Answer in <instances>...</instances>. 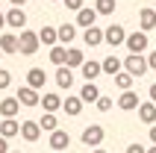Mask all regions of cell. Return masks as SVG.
<instances>
[{"mask_svg":"<svg viewBox=\"0 0 156 153\" xmlns=\"http://www.w3.org/2000/svg\"><path fill=\"white\" fill-rule=\"evenodd\" d=\"M38 41H41L44 47H56V41H59V30H53V27H41Z\"/></svg>","mask_w":156,"mask_h":153,"instance_id":"ffe728a7","label":"cell"},{"mask_svg":"<svg viewBox=\"0 0 156 153\" xmlns=\"http://www.w3.org/2000/svg\"><path fill=\"white\" fill-rule=\"evenodd\" d=\"M21 138H24V141H38V138H41L38 121H21Z\"/></svg>","mask_w":156,"mask_h":153,"instance_id":"ba28073f","label":"cell"},{"mask_svg":"<svg viewBox=\"0 0 156 153\" xmlns=\"http://www.w3.org/2000/svg\"><path fill=\"white\" fill-rule=\"evenodd\" d=\"M68 144H71V136L65 133V130H53L50 133V147L53 150H65Z\"/></svg>","mask_w":156,"mask_h":153,"instance_id":"ac0fdd59","label":"cell"},{"mask_svg":"<svg viewBox=\"0 0 156 153\" xmlns=\"http://www.w3.org/2000/svg\"><path fill=\"white\" fill-rule=\"evenodd\" d=\"M83 62H86V53H83V50H77V47H68L65 65H68V68H83Z\"/></svg>","mask_w":156,"mask_h":153,"instance_id":"603a6c76","label":"cell"},{"mask_svg":"<svg viewBox=\"0 0 156 153\" xmlns=\"http://www.w3.org/2000/svg\"><path fill=\"white\" fill-rule=\"evenodd\" d=\"M0 50H3V56H6V53H18V35L3 33L0 35Z\"/></svg>","mask_w":156,"mask_h":153,"instance_id":"cb8c5ba5","label":"cell"},{"mask_svg":"<svg viewBox=\"0 0 156 153\" xmlns=\"http://www.w3.org/2000/svg\"><path fill=\"white\" fill-rule=\"evenodd\" d=\"M15 97L21 100V106H35V103H41V94L35 91V88H30V85H21Z\"/></svg>","mask_w":156,"mask_h":153,"instance_id":"52a82bcc","label":"cell"},{"mask_svg":"<svg viewBox=\"0 0 156 153\" xmlns=\"http://www.w3.org/2000/svg\"><path fill=\"white\" fill-rule=\"evenodd\" d=\"M124 47H127L130 53H144V50H147V33H141V30L130 33L127 41H124Z\"/></svg>","mask_w":156,"mask_h":153,"instance_id":"5b68a950","label":"cell"},{"mask_svg":"<svg viewBox=\"0 0 156 153\" xmlns=\"http://www.w3.org/2000/svg\"><path fill=\"white\" fill-rule=\"evenodd\" d=\"M147 68H150V71H156V50H153V53H147Z\"/></svg>","mask_w":156,"mask_h":153,"instance_id":"e575fe53","label":"cell"},{"mask_svg":"<svg viewBox=\"0 0 156 153\" xmlns=\"http://www.w3.org/2000/svg\"><path fill=\"white\" fill-rule=\"evenodd\" d=\"M50 3H59V0H50Z\"/></svg>","mask_w":156,"mask_h":153,"instance_id":"f6af8a7d","label":"cell"},{"mask_svg":"<svg viewBox=\"0 0 156 153\" xmlns=\"http://www.w3.org/2000/svg\"><path fill=\"white\" fill-rule=\"evenodd\" d=\"M62 3H65V6H68V9H74V12H80V9L86 6L83 0H62Z\"/></svg>","mask_w":156,"mask_h":153,"instance_id":"836d02e7","label":"cell"},{"mask_svg":"<svg viewBox=\"0 0 156 153\" xmlns=\"http://www.w3.org/2000/svg\"><path fill=\"white\" fill-rule=\"evenodd\" d=\"M94 9H97V15H112L115 0H94Z\"/></svg>","mask_w":156,"mask_h":153,"instance_id":"4dcf8cb0","label":"cell"},{"mask_svg":"<svg viewBox=\"0 0 156 153\" xmlns=\"http://www.w3.org/2000/svg\"><path fill=\"white\" fill-rule=\"evenodd\" d=\"M139 27H141V33H147V30H156V9L144 6L139 12Z\"/></svg>","mask_w":156,"mask_h":153,"instance_id":"4fadbf2b","label":"cell"},{"mask_svg":"<svg viewBox=\"0 0 156 153\" xmlns=\"http://www.w3.org/2000/svg\"><path fill=\"white\" fill-rule=\"evenodd\" d=\"M65 56H68V47H59V44H56V47H50V62L56 65V68H59V65H65Z\"/></svg>","mask_w":156,"mask_h":153,"instance_id":"f546056e","label":"cell"},{"mask_svg":"<svg viewBox=\"0 0 156 153\" xmlns=\"http://www.w3.org/2000/svg\"><path fill=\"white\" fill-rule=\"evenodd\" d=\"M38 127L47 130V133H53V130H59V121H56V112H44L41 121H38Z\"/></svg>","mask_w":156,"mask_h":153,"instance_id":"83f0119b","label":"cell"},{"mask_svg":"<svg viewBox=\"0 0 156 153\" xmlns=\"http://www.w3.org/2000/svg\"><path fill=\"white\" fill-rule=\"evenodd\" d=\"M88 47H97V44H103V30H97V27H88L86 33H83Z\"/></svg>","mask_w":156,"mask_h":153,"instance_id":"484cf974","label":"cell"},{"mask_svg":"<svg viewBox=\"0 0 156 153\" xmlns=\"http://www.w3.org/2000/svg\"><path fill=\"white\" fill-rule=\"evenodd\" d=\"M6 27V12H0V30Z\"/></svg>","mask_w":156,"mask_h":153,"instance_id":"ab89813d","label":"cell"},{"mask_svg":"<svg viewBox=\"0 0 156 153\" xmlns=\"http://www.w3.org/2000/svg\"><path fill=\"white\" fill-rule=\"evenodd\" d=\"M18 109H21V100L18 97H3L0 100V118H15Z\"/></svg>","mask_w":156,"mask_h":153,"instance_id":"5bb4252c","label":"cell"},{"mask_svg":"<svg viewBox=\"0 0 156 153\" xmlns=\"http://www.w3.org/2000/svg\"><path fill=\"white\" fill-rule=\"evenodd\" d=\"M147 153H156V144H153V147H147Z\"/></svg>","mask_w":156,"mask_h":153,"instance_id":"7bdbcfd3","label":"cell"},{"mask_svg":"<svg viewBox=\"0 0 156 153\" xmlns=\"http://www.w3.org/2000/svg\"><path fill=\"white\" fill-rule=\"evenodd\" d=\"M9 3H12V6H24L27 0H9Z\"/></svg>","mask_w":156,"mask_h":153,"instance_id":"60d3db41","label":"cell"},{"mask_svg":"<svg viewBox=\"0 0 156 153\" xmlns=\"http://www.w3.org/2000/svg\"><path fill=\"white\" fill-rule=\"evenodd\" d=\"M150 144H156V124L150 127Z\"/></svg>","mask_w":156,"mask_h":153,"instance_id":"f35d334b","label":"cell"},{"mask_svg":"<svg viewBox=\"0 0 156 153\" xmlns=\"http://www.w3.org/2000/svg\"><path fill=\"white\" fill-rule=\"evenodd\" d=\"M97 97H100L97 83H86L83 88H80V100H83V103H97Z\"/></svg>","mask_w":156,"mask_h":153,"instance_id":"d6986e66","label":"cell"},{"mask_svg":"<svg viewBox=\"0 0 156 153\" xmlns=\"http://www.w3.org/2000/svg\"><path fill=\"white\" fill-rule=\"evenodd\" d=\"M74 38H77V27H74V24H62L59 27V41L62 44H71Z\"/></svg>","mask_w":156,"mask_h":153,"instance_id":"f1b7e54d","label":"cell"},{"mask_svg":"<svg viewBox=\"0 0 156 153\" xmlns=\"http://www.w3.org/2000/svg\"><path fill=\"white\" fill-rule=\"evenodd\" d=\"M9 153H21V150H9Z\"/></svg>","mask_w":156,"mask_h":153,"instance_id":"ee69618b","label":"cell"},{"mask_svg":"<svg viewBox=\"0 0 156 153\" xmlns=\"http://www.w3.org/2000/svg\"><path fill=\"white\" fill-rule=\"evenodd\" d=\"M0 153H9V138L0 136Z\"/></svg>","mask_w":156,"mask_h":153,"instance_id":"8d00e7d4","label":"cell"},{"mask_svg":"<svg viewBox=\"0 0 156 153\" xmlns=\"http://www.w3.org/2000/svg\"><path fill=\"white\" fill-rule=\"evenodd\" d=\"M0 59H3V50H0Z\"/></svg>","mask_w":156,"mask_h":153,"instance_id":"bcb514c9","label":"cell"},{"mask_svg":"<svg viewBox=\"0 0 156 153\" xmlns=\"http://www.w3.org/2000/svg\"><path fill=\"white\" fill-rule=\"evenodd\" d=\"M91 153H106V150H100V147H94V150H91Z\"/></svg>","mask_w":156,"mask_h":153,"instance_id":"b9f144b4","label":"cell"},{"mask_svg":"<svg viewBox=\"0 0 156 153\" xmlns=\"http://www.w3.org/2000/svg\"><path fill=\"white\" fill-rule=\"evenodd\" d=\"M103 41L109 44V47H121L124 41H127V30H124L121 24H112L103 30Z\"/></svg>","mask_w":156,"mask_h":153,"instance_id":"277c9868","label":"cell"},{"mask_svg":"<svg viewBox=\"0 0 156 153\" xmlns=\"http://www.w3.org/2000/svg\"><path fill=\"white\" fill-rule=\"evenodd\" d=\"M0 136H3V138L21 136V124H18L15 118H3V121H0Z\"/></svg>","mask_w":156,"mask_h":153,"instance_id":"e0dca14e","label":"cell"},{"mask_svg":"<svg viewBox=\"0 0 156 153\" xmlns=\"http://www.w3.org/2000/svg\"><path fill=\"white\" fill-rule=\"evenodd\" d=\"M44 83H47V74H44V68H30L27 71V85L30 88H44Z\"/></svg>","mask_w":156,"mask_h":153,"instance_id":"8fae6325","label":"cell"},{"mask_svg":"<svg viewBox=\"0 0 156 153\" xmlns=\"http://www.w3.org/2000/svg\"><path fill=\"white\" fill-rule=\"evenodd\" d=\"M147 94H150V100L156 103V83H153V85H150V88H147Z\"/></svg>","mask_w":156,"mask_h":153,"instance_id":"74e56055","label":"cell"},{"mask_svg":"<svg viewBox=\"0 0 156 153\" xmlns=\"http://www.w3.org/2000/svg\"><path fill=\"white\" fill-rule=\"evenodd\" d=\"M6 27H12V30H24V27H27V12L21 6H12L6 12Z\"/></svg>","mask_w":156,"mask_h":153,"instance_id":"8992f818","label":"cell"},{"mask_svg":"<svg viewBox=\"0 0 156 153\" xmlns=\"http://www.w3.org/2000/svg\"><path fill=\"white\" fill-rule=\"evenodd\" d=\"M94 21H97V9H91V6H83V9L77 12V27H83V30L94 27Z\"/></svg>","mask_w":156,"mask_h":153,"instance_id":"7c38bea8","label":"cell"},{"mask_svg":"<svg viewBox=\"0 0 156 153\" xmlns=\"http://www.w3.org/2000/svg\"><path fill=\"white\" fill-rule=\"evenodd\" d=\"M62 112H65V115H71V118H77L80 112H83V100H80V94H77V97L62 100Z\"/></svg>","mask_w":156,"mask_h":153,"instance_id":"44dd1931","label":"cell"},{"mask_svg":"<svg viewBox=\"0 0 156 153\" xmlns=\"http://www.w3.org/2000/svg\"><path fill=\"white\" fill-rule=\"evenodd\" d=\"M124 71L139 80V76L147 74V59H144L141 53H127V59H124Z\"/></svg>","mask_w":156,"mask_h":153,"instance_id":"7a4b0ae2","label":"cell"},{"mask_svg":"<svg viewBox=\"0 0 156 153\" xmlns=\"http://www.w3.org/2000/svg\"><path fill=\"white\" fill-rule=\"evenodd\" d=\"M112 80H115V85H118L121 91H130V88H133V83H136V76H133V74H127V71H121V74H115Z\"/></svg>","mask_w":156,"mask_h":153,"instance_id":"4316f807","label":"cell"},{"mask_svg":"<svg viewBox=\"0 0 156 153\" xmlns=\"http://www.w3.org/2000/svg\"><path fill=\"white\" fill-rule=\"evenodd\" d=\"M121 71H124V62L118 59L115 53H112V56H106V59H103V74L115 76V74H121Z\"/></svg>","mask_w":156,"mask_h":153,"instance_id":"7402d4cb","label":"cell"},{"mask_svg":"<svg viewBox=\"0 0 156 153\" xmlns=\"http://www.w3.org/2000/svg\"><path fill=\"white\" fill-rule=\"evenodd\" d=\"M56 85H59V88H71V85H74V68L59 65V68H56Z\"/></svg>","mask_w":156,"mask_h":153,"instance_id":"9a60e30c","label":"cell"},{"mask_svg":"<svg viewBox=\"0 0 156 153\" xmlns=\"http://www.w3.org/2000/svg\"><path fill=\"white\" fill-rule=\"evenodd\" d=\"M127 153H147V150H144L141 144H130V147H127Z\"/></svg>","mask_w":156,"mask_h":153,"instance_id":"d590c367","label":"cell"},{"mask_svg":"<svg viewBox=\"0 0 156 153\" xmlns=\"http://www.w3.org/2000/svg\"><path fill=\"white\" fill-rule=\"evenodd\" d=\"M41 106H44V112H56V109H62V97L47 91V94H41Z\"/></svg>","mask_w":156,"mask_h":153,"instance_id":"d4e9b609","label":"cell"},{"mask_svg":"<svg viewBox=\"0 0 156 153\" xmlns=\"http://www.w3.org/2000/svg\"><path fill=\"white\" fill-rule=\"evenodd\" d=\"M38 47H41L38 33H33V30H21V35H18V53H21V56H35Z\"/></svg>","mask_w":156,"mask_h":153,"instance_id":"6da1fadb","label":"cell"},{"mask_svg":"<svg viewBox=\"0 0 156 153\" xmlns=\"http://www.w3.org/2000/svg\"><path fill=\"white\" fill-rule=\"evenodd\" d=\"M9 83H12V74H9L6 68H0V91H3V88H9Z\"/></svg>","mask_w":156,"mask_h":153,"instance_id":"d6a6232c","label":"cell"},{"mask_svg":"<svg viewBox=\"0 0 156 153\" xmlns=\"http://www.w3.org/2000/svg\"><path fill=\"white\" fill-rule=\"evenodd\" d=\"M80 71H83V76H86V83H94V80H97V76H100V74H103V62H94V59H91V62H83V68H80Z\"/></svg>","mask_w":156,"mask_h":153,"instance_id":"9c48e42d","label":"cell"},{"mask_svg":"<svg viewBox=\"0 0 156 153\" xmlns=\"http://www.w3.org/2000/svg\"><path fill=\"white\" fill-rule=\"evenodd\" d=\"M115 103H118V109L133 112V109H139V94L133 91V88H130V91H121V97H118Z\"/></svg>","mask_w":156,"mask_h":153,"instance_id":"30bf717a","label":"cell"},{"mask_svg":"<svg viewBox=\"0 0 156 153\" xmlns=\"http://www.w3.org/2000/svg\"><path fill=\"white\" fill-rule=\"evenodd\" d=\"M80 138H83V144H86V147H100V144H103V138H106V130L100 127V124H88Z\"/></svg>","mask_w":156,"mask_h":153,"instance_id":"3957f363","label":"cell"},{"mask_svg":"<svg viewBox=\"0 0 156 153\" xmlns=\"http://www.w3.org/2000/svg\"><path fill=\"white\" fill-rule=\"evenodd\" d=\"M94 106H97V109H100V112H109V109H112V97H106V94H100Z\"/></svg>","mask_w":156,"mask_h":153,"instance_id":"1f68e13d","label":"cell"},{"mask_svg":"<svg viewBox=\"0 0 156 153\" xmlns=\"http://www.w3.org/2000/svg\"><path fill=\"white\" fill-rule=\"evenodd\" d=\"M139 118H141V124H156V103L153 100L139 103Z\"/></svg>","mask_w":156,"mask_h":153,"instance_id":"2e32d148","label":"cell"}]
</instances>
